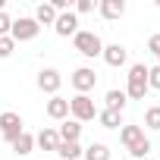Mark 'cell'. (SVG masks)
<instances>
[{
  "label": "cell",
  "instance_id": "obj_28",
  "mask_svg": "<svg viewBox=\"0 0 160 160\" xmlns=\"http://www.w3.org/2000/svg\"><path fill=\"white\" fill-rule=\"evenodd\" d=\"M0 13H3V0H0Z\"/></svg>",
  "mask_w": 160,
  "mask_h": 160
},
{
  "label": "cell",
  "instance_id": "obj_1",
  "mask_svg": "<svg viewBox=\"0 0 160 160\" xmlns=\"http://www.w3.org/2000/svg\"><path fill=\"white\" fill-rule=\"evenodd\" d=\"M129 85H126V98L129 101H144V94L151 91L148 88V66L144 63H135V66H129Z\"/></svg>",
  "mask_w": 160,
  "mask_h": 160
},
{
  "label": "cell",
  "instance_id": "obj_15",
  "mask_svg": "<svg viewBox=\"0 0 160 160\" xmlns=\"http://www.w3.org/2000/svg\"><path fill=\"white\" fill-rule=\"evenodd\" d=\"M53 154H57L60 160H78V157H82V154H85V148H82V144H78V141H60Z\"/></svg>",
  "mask_w": 160,
  "mask_h": 160
},
{
  "label": "cell",
  "instance_id": "obj_13",
  "mask_svg": "<svg viewBox=\"0 0 160 160\" xmlns=\"http://www.w3.org/2000/svg\"><path fill=\"white\" fill-rule=\"evenodd\" d=\"M35 144H38L41 151H57V144H60V135H57V129H53V126L41 129V132L35 135Z\"/></svg>",
  "mask_w": 160,
  "mask_h": 160
},
{
  "label": "cell",
  "instance_id": "obj_25",
  "mask_svg": "<svg viewBox=\"0 0 160 160\" xmlns=\"http://www.w3.org/2000/svg\"><path fill=\"white\" fill-rule=\"evenodd\" d=\"M148 88L160 91V66H148Z\"/></svg>",
  "mask_w": 160,
  "mask_h": 160
},
{
  "label": "cell",
  "instance_id": "obj_24",
  "mask_svg": "<svg viewBox=\"0 0 160 160\" xmlns=\"http://www.w3.org/2000/svg\"><path fill=\"white\" fill-rule=\"evenodd\" d=\"M13 50H16V41L7 35V38H0V60H7V57H13Z\"/></svg>",
  "mask_w": 160,
  "mask_h": 160
},
{
  "label": "cell",
  "instance_id": "obj_17",
  "mask_svg": "<svg viewBox=\"0 0 160 160\" xmlns=\"http://www.w3.org/2000/svg\"><path fill=\"white\" fill-rule=\"evenodd\" d=\"M10 148H13V154H16V157H28V154L35 151V135L22 132V135H19V138H16V141H13Z\"/></svg>",
  "mask_w": 160,
  "mask_h": 160
},
{
  "label": "cell",
  "instance_id": "obj_16",
  "mask_svg": "<svg viewBox=\"0 0 160 160\" xmlns=\"http://www.w3.org/2000/svg\"><path fill=\"white\" fill-rule=\"evenodd\" d=\"M104 104H107V110H116V113H122V110H126V104H129V98H126V91H119V88H110V91L104 94Z\"/></svg>",
  "mask_w": 160,
  "mask_h": 160
},
{
  "label": "cell",
  "instance_id": "obj_19",
  "mask_svg": "<svg viewBox=\"0 0 160 160\" xmlns=\"http://www.w3.org/2000/svg\"><path fill=\"white\" fill-rule=\"evenodd\" d=\"M98 122L104 126V129H119L122 126V113H116V110H98Z\"/></svg>",
  "mask_w": 160,
  "mask_h": 160
},
{
  "label": "cell",
  "instance_id": "obj_22",
  "mask_svg": "<svg viewBox=\"0 0 160 160\" xmlns=\"http://www.w3.org/2000/svg\"><path fill=\"white\" fill-rule=\"evenodd\" d=\"M98 10V3H94V0H78V3H75V16H88V13H94Z\"/></svg>",
  "mask_w": 160,
  "mask_h": 160
},
{
  "label": "cell",
  "instance_id": "obj_2",
  "mask_svg": "<svg viewBox=\"0 0 160 160\" xmlns=\"http://www.w3.org/2000/svg\"><path fill=\"white\" fill-rule=\"evenodd\" d=\"M72 47L82 53V57H88V60H94V57L104 53V41H101V35L85 32V28H78V32L72 35Z\"/></svg>",
  "mask_w": 160,
  "mask_h": 160
},
{
  "label": "cell",
  "instance_id": "obj_6",
  "mask_svg": "<svg viewBox=\"0 0 160 160\" xmlns=\"http://www.w3.org/2000/svg\"><path fill=\"white\" fill-rule=\"evenodd\" d=\"M69 82H72L75 94H88V91L98 85V72H94V69H88V66H78V69L69 75Z\"/></svg>",
  "mask_w": 160,
  "mask_h": 160
},
{
  "label": "cell",
  "instance_id": "obj_8",
  "mask_svg": "<svg viewBox=\"0 0 160 160\" xmlns=\"http://www.w3.org/2000/svg\"><path fill=\"white\" fill-rule=\"evenodd\" d=\"M53 32L60 38H72L78 32V16L69 10V13H57V22H53Z\"/></svg>",
  "mask_w": 160,
  "mask_h": 160
},
{
  "label": "cell",
  "instance_id": "obj_9",
  "mask_svg": "<svg viewBox=\"0 0 160 160\" xmlns=\"http://www.w3.org/2000/svg\"><path fill=\"white\" fill-rule=\"evenodd\" d=\"M104 63L107 66H113V69H119V66H126V60H129V50L122 47V44H104Z\"/></svg>",
  "mask_w": 160,
  "mask_h": 160
},
{
  "label": "cell",
  "instance_id": "obj_10",
  "mask_svg": "<svg viewBox=\"0 0 160 160\" xmlns=\"http://www.w3.org/2000/svg\"><path fill=\"white\" fill-rule=\"evenodd\" d=\"M98 13H101L107 22L122 19V16H126V0H101V3H98Z\"/></svg>",
  "mask_w": 160,
  "mask_h": 160
},
{
  "label": "cell",
  "instance_id": "obj_7",
  "mask_svg": "<svg viewBox=\"0 0 160 160\" xmlns=\"http://www.w3.org/2000/svg\"><path fill=\"white\" fill-rule=\"evenodd\" d=\"M35 85H38V88H41L44 94H50V98H53V94L60 91V85H63V75H60V72H57L53 66H47V69H41V72H38Z\"/></svg>",
  "mask_w": 160,
  "mask_h": 160
},
{
  "label": "cell",
  "instance_id": "obj_27",
  "mask_svg": "<svg viewBox=\"0 0 160 160\" xmlns=\"http://www.w3.org/2000/svg\"><path fill=\"white\" fill-rule=\"evenodd\" d=\"M148 50H151V53H154V57H160V32H157V35H151V38H148Z\"/></svg>",
  "mask_w": 160,
  "mask_h": 160
},
{
  "label": "cell",
  "instance_id": "obj_26",
  "mask_svg": "<svg viewBox=\"0 0 160 160\" xmlns=\"http://www.w3.org/2000/svg\"><path fill=\"white\" fill-rule=\"evenodd\" d=\"M10 28H13V19H10V16H7V10H3V13H0V38H7V35H10Z\"/></svg>",
  "mask_w": 160,
  "mask_h": 160
},
{
  "label": "cell",
  "instance_id": "obj_12",
  "mask_svg": "<svg viewBox=\"0 0 160 160\" xmlns=\"http://www.w3.org/2000/svg\"><path fill=\"white\" fill-rule=\"evenodd\" d=\"M144 138H148V135H144V129H141V126H122V129H119V141L126 144V151H129V148H135V144H141Z\"/></svg>",
  "mask_w": 160,
  "mask_h": 160
},
{
  "label": "cell",
  "instance_id": "obj_30",
  "mask_svg": "<svg viewBox=\"0 0 160 160\" xmlns=\"http://www.w3.org/2000/svg\"><path fill=\"white\" fill-rule=\"evenodd\" d=\"M141 160H151V157H141Z\"/></svg>",
  "mask_w": 160,
  "mask_h": 160
},
{
  "label": "cell",
  "instance_id": "obj_18",
  "mask_svg": "<svg viewBox=\"0 0 160 160\" xmlns=\"http://www.w3.org/2000/svg\"><path fill=\"white\" fill-rule=\"evenodd\" d=\"M38 25H53L57 22V10L50 7V3H38V10H35V16H32Z\"/></svg>",
  "mask_w": 160,
  "mask_h": 160
},
{
  "label": "cell",
  "instance_id": "obj_3",
  "mask_svg": "<svg viewBox=\"0 0 160 160\" xmlns=\"http://www.w3.org/2000/svg\"><path fill=\"white\" fill-rule=\"evenodd\" d=\"M69 116L75 122H91V119H98V107H94V101L88 94H75L69 101Z\"/></svg>",
  "mask_w": 160,
  "mask_h": 160
},
{
  "label": "cell",
  "instance_id": "obj_4",
  "mask_svg": "<svg viewBox=\"0 0 160 160\" xmlns=\"http://www.w3.org/2000/svg\"><path fill=\"white\" fill-rule=\"evenodd\" d=\"M22 132H25V122H22L19 113H13V110H3V113H0V135H3V141L13 144Z\"/></svg>",
  "mask_w": 160,
  "mask_h": 160
},
{
  "label": "cell",
  "instance_id": "obj_29",
  "mask_svg": "<svg viewBox=\"0 0 160 160\" xmlns=\"http://www.w3.org/2000/svg\"><path fill=\"white\" fill-rule=\"evenodd\" d=\"M157 66H160V57H157Z\"/></svg>",
  "mask_w": 160,
  "mask_h": 160
},
{
  "label": "cell",
  "instance_id": "obj_11",
  "mask_svg": "<svg viewBox=\"0 0 160 160\" xmlns=\"http://www.w3.org/2000/svg\"><path fill=\"white\" fill-rule=\"evenodd\" d=\"M47 116H50V119H57V122L69 119V101H66V98H60V94H53V98L47 101Z\"/></svg>",
  "mask_w": 160,
  "mask_h": 160
},
{
  "label": "cell",
  "instance_id": "obj_5",
  "mask_svg": "<svg viewBox=\"0 0 160 160\" xmlns=\"http://www.w3.org/2000/svg\"><path fill=\"white\" fill-rule=\"evenodd\" d=\"M38 32H41V25L32 19V16H19V19H13V28H10V38L19 44V41H35L38 38Z\"/></svg>",
  "mask_w": 160,
  "mask_h": 160
},
{
  "label": "cell",
  "instance_id": "obj_23",
  "mask_svg": "<svg viewBox=\"0 0 160 160\" xmlns=\"http://www.w3.org/2000/svg\"><path fill=\"white\" fill-rule=\"evenodd\" d=\"M129 154H132L135 160H141V157H148V154H151V138H144L141 144H135V148H129Z\"/></svg>",
  "mask_w": 160,
  "mask_h": 160
},
{
  "label": "cell",
  "instance_id": "obj_20",
  "mask_svg": "<svg viewBox=\"0 0 160 160\" xmlns=\"http://www.w3.org/2000/svg\"><path fill=\"white\" fill-rule=\"evenodd\" d=\"M82 157H85V160H110V148H107L104 141H91Z\"/></svg>",
  "mask_w": 160,
  "mask_h": 160
},
{
  "label": "cell",
  "instance_id": "obj_21",
  "mask_svg": "<svg viewBox=\"0 0 160 160\" xmlns=\"http://www.w3.org/2000/svg\"><path fill=\"white\" fill-rule=\"evenodd\" d=\"M144 126L154 129V132H160V107H148L144 110Z\"/></svg>",
  "mask_w": 160,
  "mask_h": 160
},
{
  "label": "cell",
  "instance_id": "obj_14",
  "mask_svg": "<svg viewBox=\"0 0 160 160\" xmlns=\"http://www.w3.org/2000/svg\"><path fill=\"white\" fill-rule=\"evenodd\" d=\"M60 141H78L82 138V122H75V119H63L60 129H57Z\"/></svg>",
  "mask_w": 160,
  "mask_h": 160
}]
</instances>
